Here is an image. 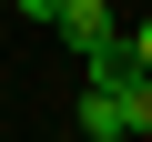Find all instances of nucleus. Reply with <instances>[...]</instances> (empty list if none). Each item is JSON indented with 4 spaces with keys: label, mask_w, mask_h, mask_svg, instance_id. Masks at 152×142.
<instances>
[{
    "label": "nucleus",
    "mask_w": 152,
    "mask_h": 142,
    "mask_svg": "<svg viewBox=\"0 0 152 142\" xmlns=\"http://www.w3.org/2000/svg\"><path fill=\"white\" fill-rule=\"evenodd\" d=\"M51 10H61V0H20V20H51Z\"/></svg>",
    "instance_id": "f03ea898"
},
{
    "label": "nucleus",
    "mask_w": 152,
    "mask_h": 142,
    "mask_svg": "<svg viewBox=\"0 0 152 142\" xmlns=\"http://www.w3.org/2000/svg\"><path fill=\"white\" fill-rule=\"evenodd\" d=\"M51 31H61L71 51H81V61H91V51H102V41L122 31V0H61V10H51Z\"/></svg>",
    "instance_id": "f257e3e1"
}]
</instances>
